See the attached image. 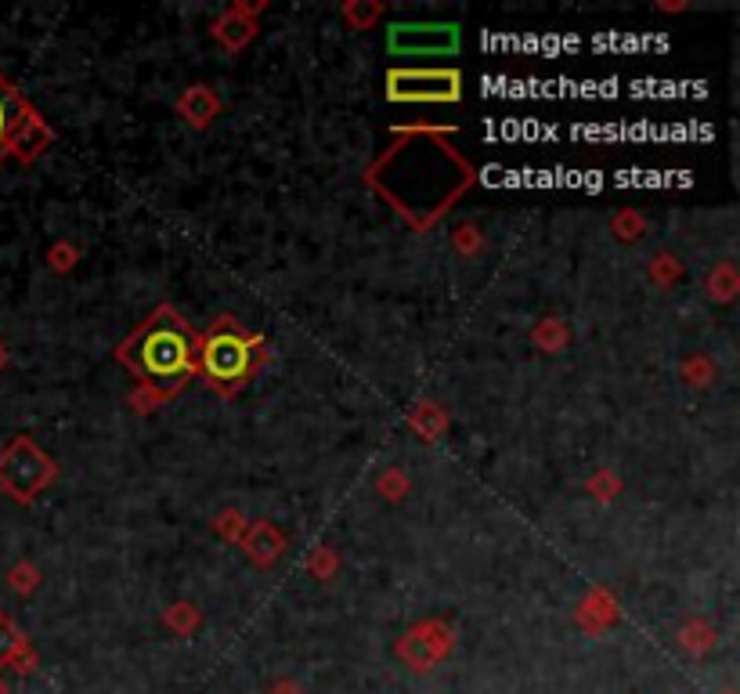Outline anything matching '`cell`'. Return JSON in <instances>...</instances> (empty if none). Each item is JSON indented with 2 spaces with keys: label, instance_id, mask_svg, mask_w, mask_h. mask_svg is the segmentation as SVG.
Here are the masks:
<instances>
[{
  "label": "cell",
  "instance_id": "1",
  "mask_svg": "<svg viewBox=\"0 0 740 694\" xmlns=\"http://www.w3.org/2000/svg\"><path fill=\"white\" fill-rule=\"evenodd\" d=\"M365 178L413 221V228H430L470 188L473 167L451 148L445 134L402 131Z\"/></svg>",
  "mask_w": 740,
  "mask_h": 694
},
{
  "label": "cell",
  "instance_id": "2",
  "mask_svg": "<svg viewBox=\"0 0 740 694\" xmlns=\"http://www.w3.org/2000/svg\"><path fill=\"white\" fill-rule=\"evenodd\" d=\"M196 348L199 333H191V325L170 304H159L116 348V359L156 398H170L196 376Z\"/></svg>",
  "mask_w": 740,
  "mask_h": 694
},
{
  "label": "cell",
  "instance_id": "3",
  "mask_svg": "<svg viewBox=\"0 0 740 694\" xmlns=\"http://www.w3.org/2000/svg\"><path fill=\"white\" fill-rule=\"evenodd\" d=\"M268 362L264 336L246 330L242 322L231 315H221L207 325V333H199L196 348V373L207 380V387L231 398L260 373V365Z\"/></svg>",
  "mask_w": 740,
  "mask_h": 694
},
{
  "label": "cell",
  "instance_id": "4",
  "mask_svg": "<svg viewBox=\"0 0 740 694\" xmlns=\"http://www.w3.org/2000/svg\"><path fill=\"white\" fill-rule=\"evenodd\" d=\"M51 145V127L40 113L0 76V163L15 156L19 163H33Z\"/></svg>",
  "mask_w": 740,
  "mask_h": 694
},
{
  "label": "cell",
  "instance_id": "5",
  "mask_svg": "<svg viewBox=\"0 0 740 694\" xmlns=\"http://www.w3.org/2000/svg\"><path fill=\"white\" fill-rule=\"evenodd\" d=\"M51 481H54V463L48 453H40L37 442L30 438L8 442V448L0 453V488L11 499L33 503Z\"/></svg>",
  "mask_w": 740,
  "mask_h": 694
},
{
  "label": "cell",
  "instance_id": "6",
  "mask_svg": "<svg viewBox=\"0 0 740 694\" xmlns=\"http://www.w3.org/2000/svg\"><path fill=\"white\" fill-rule=\"evenodd\" d=\"M462 76L456 70H394L387 76L390 102H456Z\"/></svg>",
  "mask_w": 740,
  "mask_h": 694
},
{
  "label": "cell",
  "instance_id": "7",
  "mask_svg": "<svg viewBox=\"0 0 740 694\" xmlns=\"http://www.w3.org/2000/svg\"><path fill=\"white\" fill-rule=\"evenodd\" d=\"M390 48L416 54L423 51H451L456 48V25H397L390 30Z\"/></svg>",
  "mask_w": 740,
  "mask_h": 694
},
{
  "label": "cell",
  "instance_id": "8",
  "mask_svg": "<svg viewBox=\"0 0 740 694\" xmlns=\"http://www.w3.org/2000/svg\"><path fill=\"white\" fill-rule=\"evenodd\" d=\"M0 665H11V670H19V673L33 670V651L25 644L22 630L4 615V611H0Z\"/></svg>",
  "mask_w": 740,
  "mask_h": 694
},
{
  "label": "cell",
  "instance_id": "9",
  "mask_svg": "<svg viewBox=\"0 0 740 694\" xmlns=\"http://www.w3.org/2000/svg\"><path fill=\"white\" fill-rule=\"evenodd\" d=\"M4 362H8V351H4V344H0V370H4Z\"/></svg>",
  "mask_w": 740,
  "mask_h": 694
},
{
  "label": "cell",
  "instance_id": "10",
  "mask_svg": "<svg viewBox=\"0 0 740 694\" xmlns=\"http://www.w3.org/2000/svg\"><path fill=\"white\" fill-rule=\"evenodd\" d=\"M0 694H8V687H4V680H0Z\"/></svg>",
  "mask_w": 740,
  "mask_h": 694
},
{
  "label": "cell",
  "instance_id": "11",
  "mask_svg": "<svg viewBox=\"0 0 740 694\" xmlns=\"http://www.w3.org/2000/svg\"><path fill=\"white\" fill-rule=\"evenodd\" d=\"M726 694H730V691H726Z\"/></svg>",
  "mask_w": 740,
  "mask_h": 694
}]
</instances>
